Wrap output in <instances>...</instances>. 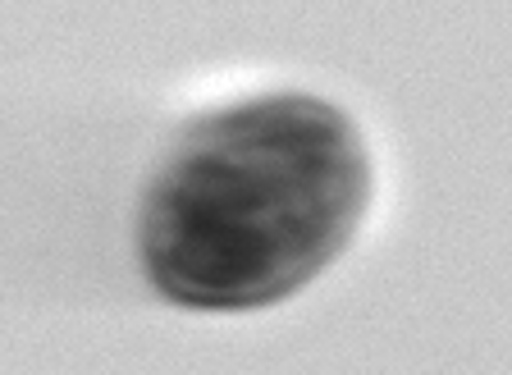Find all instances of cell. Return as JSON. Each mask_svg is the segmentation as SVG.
<instances>
[{
  "instance_id": "obj_1",
  "label": "cell",
  "mask_w": 512,
  "mask_h": 375,
  "mask_svg": "<svg viewBox=\"0 0 512 375\" xmlns=\"http://www.w3.org/2000/svg\"><path fill=\"white\" fill-rule=\"evenodd\" d=\"M362 197L366 165L339 110L261 101L211 119L160 174L142 252L179 302H275L339 252Z\"/></svg>"
}]
</instances>
